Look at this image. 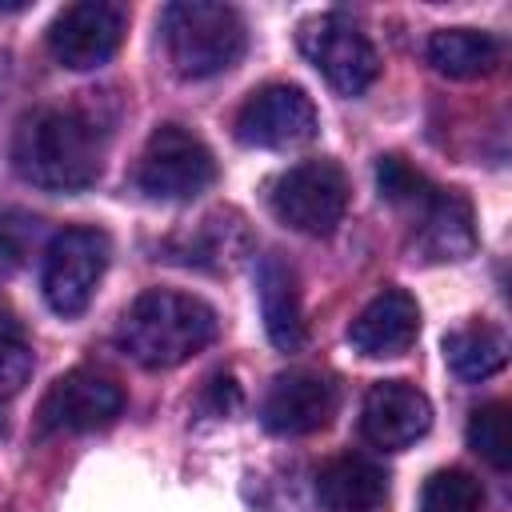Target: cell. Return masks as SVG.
I'll list each match as a JSON object with an SVG mask.
<instances>
[{
	"label": "cell",
	"mask_w": 512,
	"mask_h": 512,
	"mask_svg": "<svg viewBox=\"0 0 512 512\" xmlns=\"http://www.w3.org/2000/svg\"><path fill=\"white\" fill-rule=\"evenodd\" d=\"M108 132L92 108L48 104L20 116L12 132V168L44 192H84L104 172Z\"/></svg>",
	"instance_id": "cell-1"
},
{
	"label": "cell",
	"mask_w": 512,
	"mask_h": 512,
	"mask_svg": "<svg viewBox=\"0 0 512 512\" xmlns=\"http://www.w3.org/2000/svg\"><path fill=\"white\" fill-rule=\"evenodd\" d=\"M216 332L220 320L208 300L176 288H144L120 312L116 348L148 372H168L204 352Z\"/></svg>",
	"instance_id": "cell-2"
},
{
	"label": "cell",
	"mask_w": 512,
	"mask_h": 512,
	"mask_svg": "<svg viewBox=\"0 0 512 512\" xmlns=\"http://www.w3.org/2000/svg\"><path fill=\"white\" fill-rule=\"evenodd\" d=\"M160 40L180 80H212L240 64L248 48V28L232 4L176 0L160 12Z\"/></svg>",
	"instance_id": "cell-3"
},
{
	"label": "cell",
	"mask_w": 512,
	"mask_h": 512,
	"mask_svg": "<svg viewBox=\"0 0 512 512\" xmlns=\"http://www.w3.org/2000/svg\"><path fill=\"white\" fill-rule=\"evenodd\" d=\"M108 256H112V244L100 228L76 224V228L56 232L44 244V260H40V296H44V304L60 320H76L92 304V296L104 280Z\"/></svg>",
	"instance_id": "cell-4"
},
{
	"label": "cell",
	"mask_w": 512,
	"mask_h": 512,
	"mask_svg": "<svg viewBox=\"0 0 512 512\" xmlns=\"http://www.w3.org/2000/svg\"><path fill=\"white\" fill-rule=\"evenodd\" d=\"M268 208L300 236H332L348 212V176L336 160H300L272 180Z\"/></svg>",
	"instance_id": "cell-5"
},
{
	"label": "cell",
	"mask_w": 512,
	"mask_h": 512,
	"mask_svg": "<svg viewBox=\"0 0 512 512\" xmlns=\"http://www.w3.org/2000/svg\"><path fill=\"white\" fill-rule=\"evenodd\" d=\"M216 180V156L212 148L184 124H160L140 160H136V188L148 200H196Z\"/></svg>",
	"instance_id": "cell-6"
},
{
	"label": "cell",
	"mask_w": 512,
	"mask_h": 512,
	"mask_svg": "<svg viewBox=\"0 0 512 512\" xmlns=\"http://www.w3.org/2000/svg\"><path fill=\"white\" fill-rule=\"evenodd\" d=\"M300 52L340 96H360L380 76L376 44L348 12H320V16L304 20Z\"/></svg>",
	"instance_id": "cell-7"
},
{
	"label": "cell",
	"mask_w": 512,
	"mask_h": 512,
	"mask_svg": "<svg viewBox=\"0 0 512 512\" xmlns=\"http://www.w3.org/2000/svg\"><path fill=\"white\" fill-rule=\"evenodd\" d=\"M316 132H320L316 104L296 84H264L236 112V140L244 148L288 152L316 140Z\"/></svg>",
	"instance_id": "cell-8"
},
{
	"label": "cell",
	"mask_w": 512,
	"mask_h": 512,
	"mask_svg": "<svg viewBox=\"0 0 512 512\" xmlns=\"http://www.w3.org/2000/svg\"><path fill=\"white\" fill-rule=\"evenodd\" d=\"M120 416H124V388L96 368H72L44 392L40 412H36V428H40V436L104 432Z\"/></svg>",
	"instance_id": "cell-9"
},
{
	"label": "cell",
	"mask_w": 512,
	"mask_h": 512,
	"mask_svg": "<svg viewBox=\"0 0 512 512\" xmlns=\"http://www.w3.org/2000/svg\"><path fill=\"white\" fill-rule=\"evenodd\" d=\"M124 40V8L108 0H76L48 24V52L68 72H92L116 56Z\"/></svg>",
	"instance_id": "cell-10"
},
{
	"label": "cell",
	"mask_w": 512,
	"mask_h": 512,
	"mask_svg": "<svg viewBox=\"0 0 512 512\" xmlns=\"http://www.w3.org/2000/svg\"><path fill=\"white\" fill-rule=\"evenodd\" d=\"M404 212H408V248H412V256H420L428 264L472 256L476 220H472V204L456 188L428 184Z\"/></svg>",
	"instance_id": "cell-11"
},
{
	"label": "cell",
	"mask_w": 512,
	"mask_h": 512,
	"mask_svg": "<svg viewBox=\"0 0 512 512\" xmlns=\"http://www.w3.org/2000/svg\"><path fill=\"white\" fill-rule=\"evenodd\" d=\"M336 404H340L336 384L324 372L288 368L268 384L260 400V424L272 436H312L332 424Z\"/></svg>",
	"instance_id": "cell-12"
},
{
	"label": "cell",
	"mask_w": 512,
	"mask_h": 512,
	"mask_svg": "<svg viewBox=\"0 0 512 512\" xmlns=\"http://www.w3.org/2000/svg\"><path fill=\"white\" fill-rule=\"evenodd\" d=\"M432 428V400L408 380H376L360 404V436L372 448L400 452Z\"/></svg>",
	"instance_id": "cell-13"
},
{
	"label": "cell",
	"mask_w": 512,
	"mask_h": 512,
	"mask_svg": "<svg viewBox=\"0 0 512 512\" xmlns=\"http://www.w3.org/2000/svg\"><path fill=\"white\" fill-rule=\"evenodd\" d=\"M420 336V304L404 288L376 292L348 324V344L364 360H396Z\"/></svg>",
	"instance_id": "cell-14"
},
{
	"label": "cell",
	"mask_w": 512,
	"mask_h": 512,
	"mask_svg": "<svg viewBox=\"0 0 512 512\" xmlns=\"http://www.w3.org/2000/svg\"><path fill=\"white\" fill-rule=\"evenodd\" d=\"M256 296H260V316H264V332L280 352H296L308 336L304 328V304H300V280L296 268L268 252L256 264Z\"/></svg>",
	"instance_id": "cell-15"
},
{
	"label": "cell",
	"mask_w": 512,
	"mask_h": 512,
	"mask_svg": "<svg viewBox=\"0 0 512 512\" xmlns=\"http://www.w3.org/2000/svg\"><path fill=\"white\" fill-rule=\"evenodd\" d=\"M316 500L324 512H376L388 500V472L360 452L332 456L316 472Z\"/></svg>",
	"instance_id": "cell-16"
},
{
	"label": "cell",
	"mask_w": 512,
	"mask_h": 512,
	"mask_svg": "<svg viewBox=\"0 0 512 512\" xmlns=\"http://www.w3.org/2000/svg\"><path fill=\"white\" fill-rule=\"evenodd\" d=\"M248 252V228L236 212H212L172 244V260L204 272H232Z\"/></svg>",
	"instance_id": "cell-17"
},
{
	"label": "cell",
	"mask_w": 512,
	"mask_h": 512,
	"mask_svg": "<svg viewBox=\"0 0 512 512\" xmlns=\"http://www.w3.org/2000/svg\"><path fill=\"white\" fill-rule=\"evenodd\" d=\"M424 52H428V64L448 80L492 76L504 60V44L484 28H436Z\"/></svg>",
	"instance_id": "cell-18"
},
{
	"label": "cell",
	"mask_w": 512,
	"mask_h": 512,
	"mask_svg": "<svg viewBox=\"0 0 512 512\" xmlns=\"http://www.w3.org/2000/svg\"><path fill=\"white\" fill-rule=\"evenodd\" d=\"M444 360L456 380L480 384L508 364V336H504V328H496L488 320L460 324L444 336Z\"/></svg>",
	"instance_id": "cell-19"
},
{
	"label": "cell",
	"mask_w": 512,
	"mask_h": 512,
	"mask_svg": "<svg viewBox=\"0 0 512 512\" xmlns=\"http://www.w3.org/2000/svg\"><path fill=\"white\" fill-rule=\"evenodd\" d=\"M416 512H484V484L464 468H436L420 488Z\"/></svg>",
	"instance_id": "cell-20"
},
{
	"label": "cell",
	"mask_w": 512,
	"mask_h": 512,
	"mask_svg": "<svg viewBox=\"0 0 512 512\" xmlns=\"http://www.w3.org/2000/svg\"><path fill=\"white\" fill-rule=\"evenodd\" d=\"M468 448L484 456L496 472L512 464V432H508V404L488 400L468 416Z\"/></svg>",
	"instance_id": "cell-21"
},
{
	"label": "cell",
	"mask_w": 512,
	"mask_h": 512,
	"mask_svg": "<svg viewBox=\"0 0 512 512\" xmlns=\"http://www.w3.org/2000/svg\"><path fill=\"white\" fill-rule=\"evenodd\" d=\"M32 364L36 360L24 332L12 320H0V408L24 392V384L32 380Z\"/></svg>",
	"instance_id": "cell-22"
},
{
	"label": "cell",
	"mask_w": 512,
	"mask_h": 512,
	"mask_svg": "<svg viewBox=\"0 0 512 512\" xmlns=\"http://www.w3.org/2000/svg\"><path fill=\"white\" fill-rule=\"evenodd\" d=\"M428 184H432V180H428L420 168H412L404 156H396V152H388V156L376 160V188H380V200H388V204L400 208V212H404Z\"/></svg>",
	"instance_id": "cell-23"
},
{
	"label": "cell",
	"mask_w": 512,
	"mask_h": 512,
	"mask_svg": "<svg viewBox=\"0 0 512 512\" xmlns=\"http://www.w3.org/2000/svg\"><path fill=\"white\" fill-rule=\"evenodd\" d=\"M36 236H40V220L32 212H20V208L0 212V276L28 264Z\"/></svg>",
	"instance_id": "cell-24"
}]
</instances>
